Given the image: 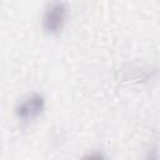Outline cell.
<instances>
[{
	"label": "cell",
	"instance_id": "cell-4",
	"mask_svg": "<svg viewBox=\"0 0 160 160\" xmlns=\"http://www.w3.org/2000/svg\"><path fill=\"white\" fill-rule=\"evenodd\" d=\"M145 160H158V150H156V148L151 149V150L148 152Z\"/></svg>",
	"mask_w": 160,
	"mask_h": 160
},
{
	"label": "cell",
	"instance_id": "cell-1",
	"mask_svg": "<svg viewBox=\"0 0 160 160\" xmlns=\"http://www.w3.org/2000/svg\"><path fill=\"white\" fill-rule=\"evenodd\" d=\"M66 19V6L64 2H51L42 16V29L48 34H56L59 32Z\"/></svg>",
	"mask_w": 160,
	"mask_h": 160
},
{
	"label": "cell",
	"instance_id": "cell-3",
	"mask_svg": "<svg viewBox=\"0 0 160 160\" xmlns=\"http://www.w3.org/2000/svg\"><path fill=\"white\" fill-rule=\"evenodd\" d=\"M81 160H106V158L100 151H92V152H89L85 156H82Z\"/></svg>",
	"mask_w": 160,
	"mask_h": 160
},
{
	"label": "cell",
	"instance_id": "cell-2",
	"mask_svg": "<svg viewBox=\"0 0 160 160\" xmlns=\"http://www.w3.org/2000/svg\"><path fill=\"white\" fill-rule=\"evenodd\" d=\"M45 109V99L42 95L40 94H34L31 96H29L26 100H24L22 102H20L15 111L18 118L22 119V120H29V119H34L38 118Z\"/></svg>",
	"mask_w": 160,
	"mask_h": 160
}]
</instances>
